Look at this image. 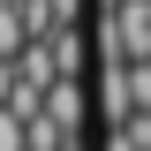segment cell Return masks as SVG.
Wrapping results in <instances>:
<instances>
[{
    "instance_id": "obj_2",
    "label": "cell",
    "mask_w": 151,
    "mask_h": 151,
    "mask_svg": "<svg viewBox=\"0 0 151 151\" xmlns=\"http://www.w3.org/2000/svg\"><path fill=\"white\" fill-rule=\"evenodd\" d=\"M98 151H136V144H129V136H121V129H113V136H106V144H98Z\"/></svg>"
},
{
    "instance_id": "obj_1",
    "label": "cell",
    "mask_w": 151,
    "mask_h": 151,
    "mask_svg": "<svg viewBox=\"0 0 151 151\" xmlns=\"http://www.w3.org/2000/svg\"><path fill=\"white\" fill-rule=\"evenodd\" d=\"M129 106L151 113V60H136V68H129Z\"/></svg>"
}]
</instances>
